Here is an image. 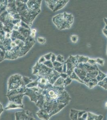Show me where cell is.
<instances>
[{"label": "cell", "mask_w": 107, "mask_h": 120, "mask_svg": "<svg viewBox=\"0 0 107 120\" xmlns=\"http://www.w3.org/2000/svg\"><path fill=\"white\" fill-rule=\"evenodd\" d=\"M15 116L16 120H29L33 116L32 113L29 111L17 112L15 114Z\"/></svg>", "instance_id": "6da1fadb"}, {"label": "cell", "mask_w": 107, "mask_h": 120, "mask_svg": "<svg viewBox=\"0 0 107 120\" xmlns=\"http://www.w3.org/2000/svg\"><path fill=\"white\" fill-rule=\"evenodd\" d=\"M25 94H20L8 96V97L9 101L14 102L16 104L22 105H23L22 103V100L23 98V96Z\"/></svg>", "instance_id": "7a4b0ae2"}, {"label": "cell", "mask_w": 107, "mask_h": 120, "mask_svg": "<svg viewBox=\"0 0 107 120\" xmlns=\"http://www.w3.org/2000/svg\"><path fill=\"white\" fill-rule=\"evenodd\" d=\"M36 115L39 118L43 120H48L50 117L49 114L44 109H40L39 111L36 113Z\"/></svg>", "instance_id": "3957f363"}, {"label": "cell", "mask_w": 107, "mask_h": 120, "mask_svg": "<svg viewBox=\"0 0 107 120\" xmlns=\"http://www.w3.org/2000/svg\"><path fill=\"white\" fill-rule=\"evenodd\" d=\"M24 107V106L23 105H18L9 101L8 105H7L4 109L5 110H10V109H23Z\"/></svg>", "instance_id": "277c9868"}, {"label": "cell", "mask_w": 107, "mask_h": 120, "mask_svg": "<svg viewBox=\"0 0 107 120\" xmlns=\"http://www.w3.org/2000/svg\"><path fill=\"white\" fill-rule=\"evenodd\" d=\"M78 37L76 35L72 36L71 37V41L74 43H76V42H77V40H78Z\"/></svg>", "instance_id": "5b68a950"}, {"label": "cell", "mask_w": 107, "mask_h": 120, "mask_svg": "<svg viewBox=\"0 0 107 120\" xmlns=\"http://www.w3.org/2000/svg\"><path fill=\"white\" fill-rule=\"evenodd\" d=\"M3 111H4V109L3 108V105L0 102V116Z\"/></svg>", "instance_id": "8992f818"}, {"label": "cell", "mask_w": 107, "mask_h": 120, "mask_svg": "<svg viewBox=\"0 0 107 120\" xmlns=\"http://www.w3.org/2000/svg\"><path fill=\"white\" fill-rule=\"evenodd\" d=\"M33 31L34 32H36V30H33Z\"/></svg>", "instance_id": "52a82bcc"}, {"label": "cell", "mask_w": 107, "mask_h": 120, "mask_svg": "<svg viewBox=\"0 0 107 120\" xmlns=\"http://www.w3.org/2000/svg\"><path fill=\"white\" fill-rule=\"evenodd\" d=\"M34 120H36V119H34Z\"/></svg>", "instance_id": "ba28073f"}]
</instances>
